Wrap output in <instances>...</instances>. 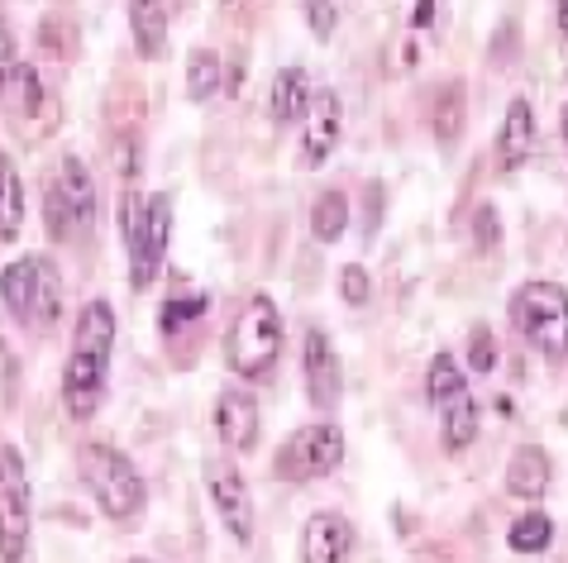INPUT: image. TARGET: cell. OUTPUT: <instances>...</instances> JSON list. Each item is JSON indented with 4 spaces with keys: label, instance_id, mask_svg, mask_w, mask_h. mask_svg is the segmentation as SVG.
Returning a JSON list of instances; mask_svg holds the SVG:
<instances>
[{
    "label": "cell",
    "instance_id": "cell-22",
    "mask_svg": "<svg viewBox=\"0 0 568 563\" xmlns=\"http://www.w3.org/2000/svg\"><path fill=\"white\" fill-rule=\"evenodd\" d=\"M439 434H445V449L449 453H464L473 440H478V401H473L468 392L454 397L445 406V426H439Z\"/></svg>",
    "mask_w": 568,
    "mask_h": 563
},
{
    "label": "cell",
    "instance_id": "cell-25",
    "mask_svg": "<svg viewBox=\"0 0 568 563\" xmlns=\"http://www.w3.org/2000/svg\"><path fill=\"white\" fill-rule=\"evenodd\" d=\"M206 291H172L168 301H163V310H158V330L163 335H178L182 325H196L201 316H206Z\"/></svg>",
    "mask_w": 568,
    "mask_h": 563
},
{
    "label": "cell",
    "instance_id": "cell-20",
    "mask_svg": "<svg viewBox=\"0 0 568 563\" xmlns=\"http://www.w3.org/2000/svg\"><path fill=\"white\" fill-rule=\"evenodd\" d=\"M464 392H468V387H464L459 358H454V354H435L430 368H425V401L445 411V406H449L454 397H464Z\"/></svg>",
    "mask_w": 568,
    "mask_h": 563
},
{
    "label": "cell",
    "instance_id": "cell-11",
    "mask_svg": "<svg viewBox=\"0 0 568 563\" xmlns=\"http://www.w3.org/2000/svg\"><path fill=\"white\" fill-rule=\"evenodd\" d=\"M215 434L220 444H230L234 453H248L258 444V401L244 387H225L215 397Z\"/></svg>",
    "mask_w": 568,
    "mask_h": 563
},
{
    "label": "cell",
    "instance_id": "cell-17",
    "mask_svg": "<svg viewBox=\"0 0 568 563\" xmlns=\"http://www.w3.org/2000/svg\"><path fill=\"white\" fill-rule=\"evenodd\" d=\"M507 492L520 497V502H540L549 492V459L540 444H520L507 463Z\"/></svg>",
    "mask_w": 568,
    "mask_h": 563
},
{
    "label": "cell",
    "instance_id": "cell-6",
    "mask_svg": "<svg viewBox=\"0 0 568 563\" xmlns=\"http://www.w3.org/2000/svg\"><path fill=\"white\" fill-rule=\"evenodd\" d=\"M29 559V478L14 444H0V563Z\"/></svg>",
    "mask_w": 568,
    "mask_h": 563
},
{
    "label": "cell",
    "instance_id": "cell-30",
    "mask_svg": "<svg viewBox=\"0 0 568 563\" xmlns=\"http://www.w3.org/2000/svg\"><path fill=\"white\" fill-rule=\"evenodd\" d=\"M306 24L315 29V39H329L335 34V24H339V6H306Z\"/></svg>",
    "mask_w": 568,
    "mask_h": 563
},
{
    "label": "cell",
    "instance_id": "cell-16",
    "mask_svg": "<svg viewBox=\"0 0 568 563\" xmlns=\"http://www.w3.org/2000/svg\"><path fill=\"white\" fill-rule=\"evenodd\" d=\"M311 72L306 68H282L273 76V91H267V115H273V124H296L311 115Z\"/></svg>",
    "mask_w": 568,
    "mask_h": 563
},
{
    "label": "cell",
    "instance_id": "cell-32",
    "mask_svg": "<svg viewBox=\"0 0 568 563\" xmlns=\"http://www.w3.org/2000/svg\"><path fill=\"white\" fill-rule=\"evenodd\" d=\"M435 14H439V10L430 6V0H420V6H412V24H416V29H430Z\"/></svg>",
    "mask_w": 568,
    "mask_h": 563
},
{
    "label": "cell",
    "instance_id": "cell-26",
    "mask_svg": "<svg viewBox=\"0 0 568 563\" xmlns=\"http://www.w3.org/2000/svg\"><path fill=\"white\" fill-rule=\"evenodd\" d=\"M215 91H220V58L211 49H196L192 62H186V96L201 105V101H211Z\"/></svg>",
    "mask_w": 568,
    "mask_h": 563
},
{
    "label": "cell",
    "instance_id": "cell-14",
    "mask_svg": "<svg viewBox=\"0 0 568 563\" xmlns=\"http://www.w3.org/2000/svg\"><path fill=\"white\" fill-rule=\"evenodd\" d=\"M339 134H344L339 96H335V91H315V96H311V115H306V139H302V163L321 167L329 153H335Z\"/></svg>",
    "mask_w": 568,
    "mask_h": 563
},
{
    "label": "cell",
    "instance_id": "cell-5",
    "mask_svg": "<svg viewBox=\"0 0 568 563\" xmlns=\"http://www.w3.org/2000/svg\"><path fill=\"white\" fill-rule=\"evenodd\" d=\"M82 473H87V488L97 497V506L110 521H134V515L144 511L149 488H144V478H139V468L124 459L115 444H87Z\"/></svg>",
    "mask_w": 568,
    "mask_h": 563
},
{
    "label": "cell",
    "instance_id": "cell-34",
    "mask_svg": "<svg viewBox=\"0 0 568 563\" xmlns=\"http://www.w3.org/2000/svg\"><path fill=\"white\" fill-rule=\"evenodd\" d=\"M564 144H568V111H564Z\"/></svg>",
    "mask_w": 568,
    "mask_h": 563
},
{
    "label": "cell",
    "instance_id": "cell-29",
    "mask_svg": "<svg viewBox=\"0 0 568 563\" xmlns=\"http://www.w3.org/2000/svg\"><path fill=\"white\" fill-rule=\"evenodd\" d=\"M473 234H478L483 254H493V248L501 244V215H497V206H478V215H473Z\"/></svg>",
    "mask_w": 568,
    "mask_h": 563
},
{
    "label": "cell",
    "instance_id": "cell-28",
    "mask_svg": "<svg viewBox=\"0 0 568 563\" xmlns=\"http://www.w3.org/2000/svg\"><path fill=\"white\" fill-rule=\"evenodd\" d=\"M335 287H339L344 306H363V301H368V273H363L358 263H344L339 277H335Z\"/></svg>",
    "mask_w": 568,
    "mask_h": 563
},
{
    "label": "cell",
    "instance_id": "cell-2",
    "mask_svg": "<svg viewBox=\"0 0 568 563\" xmlns=\"http://www.w3.org/2000/svg\"><path fill=\"white\" fill-rule=\"evenodd\" d=\"M0 306L10 310L24 330L49 335L62 316V273L53 258L24 254L0 268Z\"/></svg>",
    "mask_w": 568,
    "mask_h": 563
},
{
    "label": "cell",
    "instance_id": "cell-10",
    "mask_svg": "<svg viewBox=\"0 0 568 563\" xmlns=\"http://www.w3.org/2000/svg\"><path fill=\"white\" fill-rule=\"evenodd\" d=\"M302 372H306V397H311V406H321V411H335L339 397H344V368H339V354H335V344H329L325 330H306Z\"/></svg>",
    "mask_w": 568,
    "mask_h": 563
},
{
    "label": "cell",
    "instance_id": "cell-7",
    "mask_svg": "<svg viewBox=\"0 0 568 563\" xmlns=\"http://www.w3.org/2000/svg\"><path fill=\"white\" fill-rule=\"evenodd\" d=\"M344 459V430L321 420V426H302L277 453V473L287 482H315L325 473H335Z\"/></svg>",
    "mask_w": 568,
    "mask_h": 563
},
{
    "label": "cell",
    "instance_id": "cell-24",
    "mask_svg": "<svg viewBox=\"0 0 568 563\" xmlns=\"http://www.w3.org/2000/svg\"><path fill=\"white\" fill-rule=\"evenodd\" d=\"M349 229V196L344 192H321V201L311 206V234L321 244H335Z\"/></svg>",
    "mask_w": 568,
    "mask_h": 563
},
{
    "label": "cell",
    "instance_id": "cell-31",
    "mask_svg": "<svg viewBox=\"0 0 568 563\" xmlns=\"http://www.w3.org/2000/svg\"><path fill=\"white\" fill-rule=\"evenodd\" d=\"M14 72H20V58H14V39H10V29L0 24V96H6V86H10Z\"/></svg>",
    "mask_w": 568,
    "mask_h": 563
},
{
    "label": "cell",
    "instance_id": "cell-23",
    "mask_svg": "<svg viewBox=\"0 0 568 563\" xmlns=\"http://www.w3.org/2000/svg\"><path fill=\"white\" fill-rule=\"evenodd\" d=\"M507 544L516 554H545L549 544H555V521H549L545 511H526L516 515L511 530H507Z\"/></svg>",
    "mask_w": 568,
    "mask_h": 563
},
{
    "label": "cell",
    "instance_id": "cell-9",
    "mask_svg": "<svg viewBox=\"0 0 568 563\" xmlns=\"http://www.w3.org/2000/svg\"><path fill=\"white\" fill-rule=\"evenodd\" d=\"M206 478H211V502L220 511V521H225V530L240 544H248L254 540V492H248L244 473L234 463L215 459V463H206Z\"/></svg>",
    "mask_w": 568,
    "mask_h": 563
},
{
    "label": "cell",
    "instance_id": "cell-35",
    "mask_svg": "<svg viewBox=\"0 0 568 563\" xmlns=\"http://www.w3.org/2000/svg\"><path fill=\"white\" fill-rule=\"evenodd\" d=\"M130 563H153V559H130Z\"/></svg>",
    "mask_w": 568,
    "mask_h": 563
},
{
    "label": "cell",
    "instance_id": "cell-18",
    "mask_svg": "<svg viewBox=\"0 0 568 563\" xmlns=\"http://www.w3.org/2000/svg\"><path fill=\"white\" fill-rule=\"evenodd\" d=\"M24 229V182L10 153H0V244H14Z\"/></svg>",
    "mask_w": 568,
    "mask_h": 563
},
{
    "label": "cell",
    "instance_id": "cell-13",
    "mask_svg": "<svg viewBox=\"0 0 568 563\" xmlns=\"http://www.w3.org/2000/svg\"><path fill=\"white\" fill-rule=\"evenodd\" d=\"M53 192H58V201H62V215H68L72 234L97 221V182H91V167L77 158V153H68V158H62Z\"/></svg>",
    "mask_w": 568,
    "mask_h": 563
},
{
    "label": "cell",
    "instance_id": "cell-12",
    "mask_svg": "<svg viewBox=\"0 0 568 563\" xmlns=\"http://www.w3.org/2000/svg\"><path fill=\"white\" fill-rule=\"evenodd\" d=\"M354 550V530L339 511H315L302 525V563H344Z\"/></svg>",
    "mask_w": 568,
    "mask_h": 563
},
{
    "label": "cell",
    "instance_id": "cell-15",
    "mask_svg": "<svg viewBox=\"0 0 568 563\" xmlns=\"http://www.w3.org/2000/svg\"><path fill=\"white\" fill-rule=\"evenodd\" d=\"M535 153V111L526 96H516L501 115V134H497V163L501 172H520L526 158Z\"/></svg>",
    "mask_w": 568,
    "mask_h": 563
},
{
    "label": "cell",
    "instance_id": "cell-4",
    "mask_svg": "<svg viewBox=\"0 0 568 563\" xmlns=\"http://www.w3.org/2000/svg\"><path fill=\"white\" fill-rule=\"evenodd\" d=\"M511 320L530 349L545 354L549 364L568 358V291L559 282H526L511 296Z\"/></svg>",
    "mask_w": 568,
    "mask_h": 563
},
{
    "label": "cell",
    "instance_id": "cell-21",
    "mask_svg": "<svg viewBox=\"0 0 568 563\" xmlns=\"http://www.w3.org/2000/svg\"><path fill=\"white\" fill-rule=\"evenodd\" d=\"M130 29H134V43L144 58H158L168 43V10L163 6H149V0H134L130 6Z\"/></svg>",
    "mask_w": 568,
    "mask_h": 563
},
{
    "label": "cell",
    "instance_id": "cell-1",
    "mask_svg": "<svg viewBox=\"0 0 568 563\" xmlns=\"http://www.w3.org/2000/svg\"><path fill=\"white\" fill-rule=\"evenodd\" d=\"M110 354H115V310L110 301H87L72 330V354L62 368V401L72 420H91L110 382Z\"/></svg>",
    "mask_w": 568,
    "mask_h": 563
},
{
    "label": "cell",
    "instance_id": "cell-3",
    "mask_svg": "<svg viewBox=\"0 0 568 563\" xmlns=\"http://www.w3.org/2000/svg\"><path fill=\"white\" fill-rule=\"evenodd\" d=\"M282 358V310L273 306V296H248V306L240 310L234 330L225 339V364L234 368V378L244 382H267Z\"/></svg>",
    "mask_w": 568,
    "mask_h": 563
},
{
    "label": "cell",
    "instance_id": "cell-8",
    "mask_svg": "<svg viewBox=\"0 0 568 563\" xmlns=\"http://www.w3.org/2000/svg\"><path fill=\"white\" fill-rule=\"evenodd\" d=\"M168 239H172V201L168 196H144V215H139V234L130 248V287L149 291L168 258Z\"/></svg>",
    "mask_w": 568,
    "mask_h": 563
},
{
    "label": "cell",
    "instance_id": "cell-19",
    "mask_svg": "<svg viewBox=\"0 0 568 563\" xmlns=\"http://www.w3.org/2000/svg\"><path fill=\"white\" fill-rule=\"evenodd\" d=\"M430 130L439 139V149H454L464 134V82H445L430 105Z\"/></svg>",
    "mask_w": 568,
    "mask_h": 563
},
{
    "label": "cell",
    "instance_id": "cell-33",
    "mask_svg": "<svg viewBox=\"0 0 568 563\" xmlns=\"http://www.w3.org/2000/svg\"><path fill=\"white\" fill-rule=\"evenodd\" d=\"M559 20H564V24H559V29H568V6H559Z\"/></svg>",
    "mask_w": 568,
    "mask_h": 563
},
{
    "label": "cell",
    "instance_id": "cell-27",
    "mask_svg": "<svg viewBox=\"0 0 568 563\" xmlns=\"http://www.w3.org/2000/svg\"><path fill=\"white\" fill-rule=\"evenodd\" d=\"M468 368L473 372H493L497 368V344H493V330L478 325V330L468 335Z\"/></svg>",
    "mask_w": 568,
    "mask_h": 563
}]
</instances>
